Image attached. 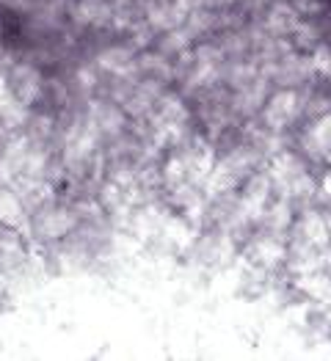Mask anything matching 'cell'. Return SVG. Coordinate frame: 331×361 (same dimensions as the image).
Listing matches in <instances>:
<instances>
[{
	"instance_id": "9",
	"label": "cell",
	"mask_w": 331,
	"mask_h": 361,
	"mask_svg": "<svg viewBox=\"0 0 331 361\" xmlns=\"http://www.w3.org/2000/svg\"><path fill=\"white\" fill-rule=\"evenodd\" d=\"M241 0H207V8H232L238 6Z\"/></svg>"
},
{
	"instance_id": "4",
	"label": "cell",
	"mask_w": 331,
	"mask_h": 361,
	"mask_svg": "<svg viewBox=\"0 0 331 361\" xmlns=\"http://www.w3.org/2000/svg\"><path fill=\"white\" fill-rule=\"evenodd\" d=\"M299 23H301V17H299V11L287 0H279V3L271 0L265 6V11L260 14V25L268 30L271 36H282V39H287Z\"/></svg>"
},
{
	"instance_id": "1",
	"label": "cell",
	"mask_w": 331,
	"mask_h": 361,
	"mask_svg": "<svg viewBox=\"0 0 331 361\" xmlns=\"http://www.w3.org/2000/svg\"><path fill=\"white\" fill-rule=\"evenodd\" d=\"M86 119H89L91 130L100 135V138H114L119 135L121 130H127V114L121 111L119 102H114L111 97H102V99H91L89 111H86Z\"/></svg>"
},
{
	"instance_id": "7",
	"label": "cell",
	"mask_w": 331,
	"mask_h": 361,
	"mask_svg": "<svg viewBox=\"0 0 331 361\" xmlns=\"http://www.w3.org/2000/svg\"><path fill=\"white\" fill-rule=\"evenodd\" d=\"M191 36H188V30L182 28H171V30H163L160 33V39L155 42V47H157V53H163L166 59H171V61H177L191 47Z\"/></svg>"
},
{
	"instance_id": "2",
	"label": "cell",
	"mask_w": 331,
	"mask_h": 361,
	"mask_svg": "<svg viewBox=\"0 0 331 361\" xmlns=\"http://www.w3.org/2000/svg\"><path fill=\"white\" fill-rule=\"evenodd\" d=\"M6 89L8 94L17 99V102H23L25 108H28L30 102H36L39 99V91H42V83H44V78H42V72L28 63V61H17V63H11V69L6 72Z\"/></svg>"
},
{
	"instance_id": "8",
	"label": "cell",
	"mask_w": 331,
	"mask_h": 361,
	"mask_svg": "<svg viewBox=\"0 0 331 361\" xmlns=\"http://www.w3.org/2000/svg\"><path fill=\"white\" fill-rule=\"evenodd\" d=\"M296 11H299V17H315V14H320V0H287Z\"/></svg>"
},
{
	"instance_id": "5",
	"label": "cell",
	"mask_w": 331,
	"mask_h": 361,
	"mask_svg": "<svg viewBox=\"0 0 331 361\" xmlns=\"http://www.w3.org/2000/svg\"><path fill=\"white\" fill-rule=\"evenodd\" d=\"M69 14L78 25L105 28L114 25V0H75Z\"/></svg>"
},
{
	"instance_id": "6",
	"label": "cell",
	"mask_w": 331,
	"mask_h": 361,
	"mask_svg": "<svg viewBox=\"0 0 331 361\" xmlns=\"http://www.w3.org/2000/svg\"><path fill=\"white\" fill-rule=\"evenodd\" d=\"M100 69L111 72V75H119V72H130L136 66V47L133 44H114V47H105L100 56H97Z\"/></svg>"
},
{
	"instance_id": "3",
	"label": "cell",
	"mask_w": 331,
	"mask_h": 361,
	"mask_svg": "<svg viewBox=\"0 0 331 361\" xmlns=\"http://www.w3.org/2000/svg\"><path fill=\"white\" fill-rule=\"evenodd\" d=\"M299 119V91L296 89H282L276 97H271L265 102V111H263V121L268 130H282L287 124Z\"/></svg>"
}]
</instances>
